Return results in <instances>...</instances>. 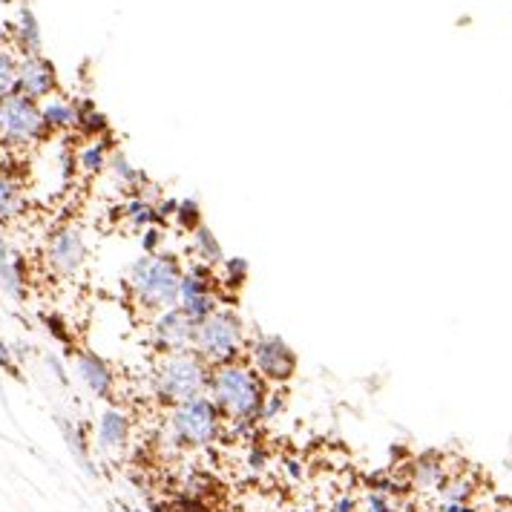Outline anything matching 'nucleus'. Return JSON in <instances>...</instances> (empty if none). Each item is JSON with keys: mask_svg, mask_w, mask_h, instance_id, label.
<instances>
[{"mask_svg": "<svg viewBox=\"0 0 512 512\" xmlns=\"http://www.w3.org/2000/svg\"><path fill=\"white\" fill-rule=\"evenodd\" d=\"M185 268L170 254H144L127 271V291L141 314H162L179 305Z\"/></svg>", "mask_w": 512, "mask_h": 512, "instance_id": "obj_1", "label": "nucleus"}, {"mask_svg": "<svg viewBox=\"0 0 512 512\" xmlns=\"http://www.w3.org/2000/svg\"><path fill=\"white\" fill-rule=\"evenodd\" d=\"M265 380L242 360H231L210 369L208 397L216 403L219 415L233 423H245L262 415Z\"/></svg>", "mask_w": 512, "mask_h": 512, "instance_id": "obj_2", "label": "nucleus"}, {"mask_svg": "<svg viewBox=\"0 0 512 512\" xmlns=\"http://www.w3.org/2000/svg\"><path fill=\"white\" fill-rule=\"evenodd\" d=\"M150 377H153V395L167 406H179L208 395L210 366L196 351L159 354Z\"/></svg>", "mask_w": 512, "mask_h": 512, "instance_id": "obj_3", "label": "nucleus"}, {"mask_svg": "<svg viewBox=\"0 0 512 512\" xmlns=\"http://www.w3.org/2000/svg\"><path fill=\"white\" fill-rule=\"evenodd\" d=\"M248 346V334H245V323L239 320V314L233 308H216L205 320H199L196 326V343L193 351L213 366L239 360V354Z\"/></svg>", "mask_w": 512, "mask_h": 512, "instance_id": "obj_4", "label": "nucleus"}, {"mask_svg": "<svg viewBox=\"0 0 512 512\" xmlns=\"http://www.w3.org/2000/svg\"><path fill=\"white\" fill-rule=\"evenodd\" d=\"M225 418L219 415L216 403L208 395L170 406L167 415V435L182 449H205L222 435Z\"/></svg>", "mask_w": 512, "mask_h": 512, "instance_id": "obj_5", "label": "nucleus"}, {"mask_svg": "<svg viewBox=\"0 0 512 512\" xmlns=\"http://www.w3.org/2000/svg\"><path fill=\"white\" fill-rule=\"evenodd\" d=\"M47 124L41 116V104L15 93L0 101V144L6 147H29L47 136Z\"/></svg>", "mask_w": 512, "mask_h": 512, "instance_id": "obj_6", "label": "nucleus"}, {"mask_svg": "<svg viewBox=\"0 0 512 512\" xmlns=\"http://www.w3.org/2000/svg\"><path fill=\"white\" fill-rule=\"evenodd\" d=\"M245 354H248V366L271 386H285L297 374V351L277 334L251 337Z\"/></svg>", "mask_w": 512, "mask_h": 512, "instance_id": "obj_7", "label": "nucleus"}, {"mask_svg": "<svg viewBox=\"0 0 512 512\" xmlns=\"http://www.w3.org/2000/svg\"><path fill=\"white\" fill-rule=\"evenodd\" d=\"M196 326L199 320H193L185 308H167L162 314L153 317L150 323V340L153 349L159 354H182V351H193L196 343Z\"/></svg>", "mask_w": 512, "mask_h": 512, "instance_id": "obj_8", "label": "nucleus"}, {"mask_svg": "<svg viewBox=\"0 0 512 512\" xmlns=\"http://www.w3.org/2000/svg\"><path fill=\"white\" fill-rule=\"evenodd\" d=\"M179 308H185L193 320H205L219 308V280L208 265H190L182 277Z\"/></svg>", "mask_w": 512, "mask_h": 512, "instance_id": "obj_9", "label": "nucleus"}, {"mask_svg": "<svg viewBox=\"0 0 512 512\" xmlns=\"http://www.w3.org/2000/svg\"><path fill=\"white\" fill-rule=\"evenodd\" d=\"M87 262V239L75 225L52 231L47 239V265L55 277H75Z\"/></svg>", "mask_w": 512, "mask_h": 512, "instance_id": "obj_10", "label": "nucleus"}, {"mask_svg": "<svg viewBox=\"0 0 512 512\" xmlns=\"http://www.w3.org/2000/svg\"><path fill=\"white\" fill-rule=\"evenodd\" d=\"M55 90H58L55 67L44 55H26L18 64V93L32 98V101H41V98L55 95Z\"/></svg>", "mask_w": 512, "mask_h": 512, "instance_id": "obj_11", "label": "nucleus"}, {"mask_svg": "<svg viewBox=\"0 0 512 512\" xmlns=\"http://www.w3.org/2000/svg\"><path fill=\"white\" fill-rule=\"evenodd\" d=\"M75 372L81 377V383L101 400H110L116 395V372L107 366L104 357H98L93 351H75Z\"/></svg>", "mask_w": 512, "mask_h": 512, "instance_id": "obj_12", "label": "nucleus"}, {"mask_svg": "<svg viewBox=\"0 0 512 512\" xmlns=\"http://www.w3.org/2000/svg\"><path fill=\"white\" fill-rule=\"evenodd\" d=\"M26 291H29V274H26L24 256L0 236V294L15 303H24Z\"/></svg>", "mask_w": 512, "mask_h": 512, "instance_id": "obj_13", "label": "nucleus"}, {"mask_svg": "<svg viewBox=\"0 0 512 512\" xmlns=\"http://www.w3.org/2000/svg\"><path fill=\"white\" fill-rule=\"evenodd\" d=\"M133 435V420L124 409H107L101 420H98V446L104 452H124Z\"/></svg>", "mask_w": 512, "mask_h": 512, "instance_id": "obj_14", "label": "nucleus"}, {"mask_svg": "<svg viewBox=\"0 0 512 512\" xmlns=\"http://www.w3.org/2000/svg\"><path fill=\"white\" fill-rule=\"evenodd\" d=\"M26 208V190L24 182L12 173L0 167V222H9L15 216H21Z\"/></svg>", "mask_w": 512, "mask_h": 512, "instance_id": "obj_15", "label": "nucleus"}, {"mask_svg": "<svg viewBox=\"0 0 512 512\" xmlns=\"http://www.w3.org/2000/svg\"><path fill=\"white\" fill-rule=\"evenodd\" d=\"M110 159H113L110 141L95 136V139L87 141V144L75 153V167H81L87 176H98V173H104V170L110 167Z\"/></svg>", "mask_w": 512, "mask_h": 512, "instance_id": "obj_16", "label": "nucleus"}, {"mask_svg": "<svg viewBox=\"0 0 512 512\" xmlns=\"http://www.w3.org/2000/svg\"><path fill=\"white\" fill-rule=\"evenodd\" d=\"M41 116H44L47 130H72L78 127V104H72L61 95H49L41 104Z\"/></svg>", "mask_w": 512, "mask_h": 512, "instance_id": "obj_17", "label": "nucleus"}, {"mask_svg": "<svg viewBox=\"0 0 512 512\" xmlns=\"http://www.w3.org/2000/svg\"><path fill=\"white\" fill-rule=\"evenodd\" d=\"M190 248H193V256L199 259V265H208V268H222V262L228 259L208 225H199L190 233Z\"/></svg>", "mask_w": 512, "mask_h": 512, "instance_id": "obj_18", "label": "nucleus"}, {"mask_svg": "<svg viewBox=\"0 0 512 512\" xmlns=\"http://www.w3.org/2000/svg\"><path fill=\"white\" fill-rule=\"evenodd\" d=\"M15 41L18 47L26 55H41V26H38V18L32 15V9L24 6L18 12V24H15Z\"/></svg>", "mask_w": 512, "mask_h": 512, "instance_id": "obj_19", "label": "nucleus"}, {"mask_svg": "<svg viewBox=\"0 0 512 512\" xmlns=\"http://www.w3.org/2000/svg\"><path fill=\"white\" fill-rule=\"evenodd\" d=\"M446 481V466L438 455H423L415 461V487L418 489H441Z\"/></svg>", "mask_w": 512, "mask_h": 512, "instance_id": "obj_20", "label": "nucleus"}, {"mask_svg": "<svg viewBox=\"0 0 512 512\" xmlns=\"http://www.w3.org/2000/svg\"><path fill=\"white\" fill-rule=\"evenodd\" d=\"M110 176H113V182H116L121 190H127V193H136L141 185H144V173L136 170L133 164L127 162L121 153H113V159H110ZM139 196V193H136Z\"/></svg>", "mask_w": 512, "mask_h": 512, "instance_id": "obj_21", "label": "nucleus"}, {"mask_svg": "<svg viewBox=\"0 0 512 512\" xmlns=\"http://www.w3.org/2000/svg\"><path fill=\"white\" fill-rule=\"evenodd\" d=\"M121 216H124L133 228H150L153 222H159L156 205H153L150 199H144V196H133V199L124 205Z\"/></svg>", "mask_w": 512, "mask_h": 512, "instance_id": "obj_22", "label": "nucleus"}, {"mask_svg": "<svg viewBox=\"0 0 512 512\" xmlns=\"http://www.w3.org/2000/svg\"><path fill=\"white\" fill-rule=\"evenodd\" d=\"M18 64L9 49L0 47V101L18 93Z\"/></svg>", "mask_w": 512, "mask_h": 512, "instance_id": "obj_23", "label": "nucleus"}, {"mask_svg": "<svg viewBox=\"0 0 512 512\" xmlns=\"http://www.w3.org/2000/svg\"><path fill=\"white\" fill-rule=\"evenodd\" d=\"M472 492H475V484L464 478V475H458V478H446L441 487L443 495V504H464L472 498Z\"/></svg>", "mask_w": 512, "mask_h": 512, "instance_id": "obj_24", "label": "nucleus"}, {"mask_svg": "<svg viewBox=\"0 0 512 512\" xmlns=\"http://www.w3.org/2000/svg\"><path fill=\"white\" fill-rule=\"evenodd\" d=\"M176 222L185 228L187 233H193L199 225H205L202 222V210H199V205H196V199H182L179 205H176Z\"/></svg>", "mask_w": 512, "mask_h": 512, "instance_id": "obj_25", "label": "nucleus"}, {"mask_svg": "<svg viewBox=\"0 0 512 512\" xmlns=\"http://www.w3.org/2000/svg\"><path fill=\"white\" fill-rule=\"evenodd\" d=\"M222 271H225V285L228 288H242L248 282V262L242 256H231L222 262Z\"/></svg>", "mask_w": 512, "mask_h": 512, "instance_id": "obj_26", "label": "nucleus"}, {"mask_svg": "<svg viewBox=\"0 0 512 512\" xmlns=\"http://www.w3.org/2000/svg\"><path fill=\"white\" fill-rule=\"evenodd\" d=\"M159 245H162V233L156 231V228H147V231H144V239H141L144 254H156Z\"/></svg>", "mask_w": 512, "mask_h": 512, "instance_id": "obj_27", "label": "nucleus"}, {"mask_svg": "<svg viewBox=\"0 0 512 512\" xmlns=\"http://www.w3.org/2000/svg\"><path fill=\"white\" fill-rule=\"evenodd\" d=\"M0 369L18 374V366H15V360H12V351H9V346H6V343H3V337H0Z\"/></svg>", "mask_w": 512, "mask_h": 512, "instance_id": "obj_28", "label": "nucleus"}, {"mask_svg": "<svg viewBox=\"0 0 512 512\" xmlns=\"http://www.w3.org/2000/svg\"><path fill=\"white\" fill-rule=\"evenodd\" d=\"M182 512H187V507H182Z\"/></svg>", "mask_w": 512, "mask_h": 512, "instance_id": "obj_29", "label": "nucleus"}]
</instances>
